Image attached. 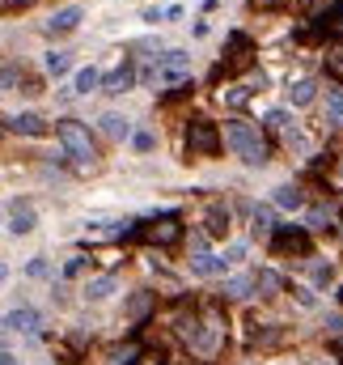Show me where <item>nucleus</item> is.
<instances>
[{
	"label": "nucleus",
	"mask_w": 343,
	"mask_h": 365,
	"mask_svg": "<svg viewBox=\"0 0 343 365\" xmlns=\"http://www.w3.org/2000/svg\"><path fill=\"white\" fill-rule=\"evenodd\" d=\"M132 81H136V68H132V64H123V68H115L110 77H102V90H106V93H127V90H132Z\"/></svg>",
	"instance_id": "4468645a"
},
{
	"label": "nucleus",
	"mask_w": 343,
	"mask_h": 365,
	"mask_svg": "<svg viewBox=\"0 0 343 365\" xmlns=\"http://www.w3.org/2000/svg\"><path fill=\"white\" fill-rule=\"evenodd\" d=\"M229 302H242V297H250L255 293V276H246V272H238V276H225V289H221Z\"/></svg>",
	"instance_id": "ddd939ff"
},
{
	"label": "nucleus",
	"mask_w": 343,
	"mask_h": 365,
	"mask_svg": "<svg viewBox=\"0 0 343 365\" xmlns=\"http://www.w3.org/2000/svg\"><path fill=\"white\" fill-rule=\"evenodd\" d=\"M339 230H343V225H339Z\"/></svg>",
	"instance_id": "a18cd8bd"
},
{
	"label": "nucleus",
	"mask_w": 343,
	"mask_h": 365,
	"mask_svg": "<svg viewBox=\"0 0 343 365\" xmlns=\"http://www.w3.org/2000/svg\"><path fill=\"white\" fill-rule=\"evenodd\" d=\"M263 128H267V132H284V128H288V110H267Z\"/></svg>",
	"instance_id": "c85d7f7f"
},
{
	"label": "nucleus",
	"mask_w": 343,
	"mask_h": 365,
	"mask_svg": "<svg viewBox=\"0 0 343 365\" xmlns=\"http://www.w3.org/2000/svg\"><path fill=\"white\" fill-rule=\"evenodd\" d=\"M275 251H292V255H310V234L297 225H275Z\"/></svg>",
	"instance_id": "0eeeda50"
},
{
	"label": "nucleus",
	"mask_w": 343,
	"mask_h": 365,
	"mask_svg": "<svg viewBox=\"0 0 343 365\" xmlns=\"http://www.w3.org/2000/svg\"><path fill=\"white\" fill-rule=\"evenodd\" d=\"M322 365H335V361H322Z\"/></svg>",
	"instance_id": "37998d69"
},
{
	"label": "nucleus",
	"mask_w": 343,
	"mask_h": 365,
	"mask_svg": "<svg viewBox=\"0 0 343 365\" xmlns=\"http://www.w3.org/2000/svg\"><path fill=\"white\" fill-rule=\"evenodd\" d=\"M68 68H73V56H68V51H51V56H47V73H51V77H64Z\"/></svg>",
	"instance_id": "a878e982"
},
{
	"label": "nucleus",
	"mask_w": 343,
	"mask_h": 365,
	"mask_svg": "<svg viewBox=\"0 0 343 365\" xmlns=\"http://www.w3.org/2000/svg\"><path fill=\"white\" fill-rule=\"evenodd\" d=\"M17 81H21V73H13V68H9V73H0V86H17Z\"/></svg>",
	"instance_id": "4c0bfd02"
},
{
	"label": "nucleus",
	"mask_w": 343,
	"mask_h": 365,
	"mask_svg": "<svg viewBox=\"0 0 343 365\" xmlns=\"http://www.w3.org/2000/svg\"><path fill=\"white\" fill-rule=\"evenodd\" d=\"M221 336H225V323H221V314H216V310L199 314V340H195V353L212 357V353L221 349Z\"/></svg>",
	"instance_id": "39448f33"
},
{
	"label": "nucleus",
	"mask_w": 343,
	"mask_h": 365,
	"mask_svg": "<svg viewBox=\"0 0 343 365\" xmlns=\"http://www.w3.org/2000/svg\"><path fill=\"white\" fill-rule=\"evenodd\" d=\"M335 221H339L335 204H314V208H310V230H331Z\"/></svg>",
	"instance_id": "6ab92c4d"
},
{
	"label": "nucleus",
	"mask_w": 343,
	"mask_h": 365,
	"mask_svg": "<svg viewBox=\"0 0 343 365\" xmlns=\"http://www.w3.org/2000/svg\"><path fill=\"white\" fill-rule=\"evenodd\" d=\"M327 331H331V336H343V314H339V310H335V314H327Z\"/></svg>",
	"instance_id": "c9c22d12"
},
{
	"label": "nucleus",
	"mask_w": 343,
	"mask_h": 365,
	"mask_svg": "<svg viewBox=\"0 0 343 365\" xmlns=\"http://www.w3.org/2000/svg\"><path fill=\"white\" fill-rule=\"evenodd\" d=\"M132 145H136L140 153H153V145H157V136H153V132H136V136H132Z\"/></svg>",
	"instance_id": "7c9ffc66"
},
{
	"label": "nucleus",
	"mask_w": 343,
	"mask_h": 365,
	"mask_svg": "<svg viewBox=\"0 0 343 365\" xmlns=\"http://www.w3.org/2000/svg\"><path fill=\"white\" fill-rule=\"evenodd\" d=\"M255 289H263V293H280V289H284V276H280V272H267V268H263V272L255 276Z\"/></svg>",
	"instance_id": "bb28decb"
},
{
	"label": "nucleus",
	"mask_w": 343,
	"mask_h": 365,
	"mask_svg": "<svg viewBox=\"0 0 343 365\" xmlns=\"http://www.w3.org/2000/svg\"><path fill=\"white\" fill-rule=\"evenodd\" d=\"M115 289H119V280H115V276H93V280L85 284V297H89V302H106Z\"/></svg>",
	"instance_id": "a211bd4d"
},
{
	"label": "nucleus",
	"mask_w": 343,
	"mask_h": 365,
	"mask_svg": "<svg viewBox=\"0 0 343 365\" xmlns=\"http://www.w3.org/2000/svg\"><path fill=\"white\" fill-rule=\"evenodd\" d=\"M288 98H292V106H310V102L318 98V81H297V86L288 90Z\"/></svg>",
	"instance_id": "412c9836"
},
{
	"label": "nucleus",
	"mask_w": 343,
	"mask_h": 365,
	"mask_svg": "<svg viewBox=\"0 0 343 365\" xmlns=\"http://www.w3.org/2000/svg\"><path fill=\"white\" fill-rule=\"evenodd\" d=\"M263 9H275V4H288V0H258Z\"/></svg>",
	"instance_id": "a19ab883"
},
{
	"label": "nucleus",
	"mask_w": 343,
	"mask_h": 365,
	"mask_svg": "<svg viewBox=\"0 0 343 365\" xmlns=\"http://www.w3.org/2000/svg\"><path fill=\"white\" fill-rule=\"evenodd\" d=\"M0 365H17V357L13 353H0Z\"/></svg>",
	"instance_id": "ea45409f"
},
{
	"label": "nucleus",
	"mask_w": 343,
	"mask_h": 365,
	"mask_svg": "<svg viewBox=\"0 0 343 365\" xmlns=\"http://www.w3.org/2000/svg\"><path fill=\"white\" fill-rule=\"evenodd\" d=\"M221 145H229L246 166H263V162H267V140H263V132H258L255 123H246V119H233V123L225 128Z\"/></svg>",
	"instance_id": "f257e3e1"
},
{
	"label": "nucleus",
	"mask_w": 343,
	"mask_h": 365,
	"mask_svg": "<svg viewBox=\"0 0 343 365\" xmlns=\"http://www.w3.org/2000/svg\"><path fill=\"white\" fill-rule=\"evenodd\" d=\"M186 153H191V158H216V153H221V132H216V123L191 119V123H186Z\"/></svg>",
	"instance_id": "7ed1b4c3"
},
{
	"label": "nucleus",
	"mask_w": 343,
	"mask_h": 365,
	"mask_svg": "<svg viewBox=\"0 0 343 365\" xmlns=\"http://www.w3.org/2000/svg\"><path fill=\"white\" fill-rule=\"evenodd\" d=\"M191 64V56L186 51H178V47H170V51H162L157 56V68H186Z\"/></svg>",
	"instance_id": "393cba45"
},
{
	"label": "nucleus",
	"mask_w": 343,
	"mask_h": 365,
	"mask_svg": "<svg viewBox=\"0 0 343 365\" xmlns=\"http://www.w3.org/2000/svg\"><path fill=\"white\" fill-rule=\"evenodd\" d=\"M97 86H102V73H97V68H81V73H77V86H73V93H93Z\"/></svg>",
	"instance_id": "5701e85b"
},
{
	"label": "nucleus",
	"mask_w": 343,
	"mask_h": 365,
	"mask_svg": "<svg viewBox=\"0 0 343 365\" xmlns=\"http://www.w3.org/2000/svg\"><path fill=\"white\" fill-rule=\"evenodd\" d=\"M327 68L335 73V81H343V51H331L327 56Z\"/></svg>",
	"instance_id": "473e14b6"
},
{
	"label": "nucleus",
	"mask_w": 343,
	"mask_h": 365,
	"mask_svg": "<svg viewBox=\"0 0 343 365\" xmlns=\"http://www.w3.org/2000/svg\"><path fill=\"white\" fill-rule=\"evenodd\" d=\"M225 259H216V255H208V251H199L195 259H191V272L195 276H225Z\"/></svg>",
	"instance_id": "2eb2a0df"
},
{
	"label": "nucleus",
	"mask_w": 343,
	"mask_h": 365,
	"mask_svg": "<svg viewBox=\"0 0 343 365\" xmlns=\"http://www.w3.org/2000/svg\"><path fill=\"white\" fill-rule=\"evenodd\" d=\"M97 128H102V132H106V136H110V140H123V136H127V132H132V123H127V119H123V115H115V110H106V115H102V119H97Z\"/></svg>",
	"instance_id": "dca6fc26"
},
{
	"label": "nucleus",
	"mask_w": 343,
	"mask_h": 365,
	"mask_svg": "<svg viewBox=\"0 0 343 365\" xmlns=\"http://www.w3.org/2000/svg\"><path fill=\"white\" fill-rule=\"evenodd\" d=\"M127 365H166V357H162L157 349H149V353H136V357H132Z\"/></svg>",
	"instance_id": "c756f323"
},
{
	"label": "nucleus",
	"mask_w": 343,
	"mask_h": 365,
	"mask_svg": "<svg viewBox=\"0 0 343 365\" xmlns=\"http://www.w3.org/2000/svg\"><path fill=\"white\" fill-rule=\"evenodd\" d=\"M339 302H343V289H339Z\"/></svg>",
	"instance_id": "c03bdc74"
},
{
	"label": "nucleus",
	"mask_w": 343,
	"mask_h": 365,
	"mask_svg": "<svg viewBox=\"0 0 343 365\" xmlns=\"http://www.w3.org/2000/svg\"><path fill=\"white\" fill-rule=\"evenodd\" d=\"M255 230H258V234H267V230H275V212H271L267 204H258V208H255Z\"/></svg>",
	"instance_id": "cd10ccee"
},
{
	"label": "nucleus",
	"mask_w": 343,
	"mask_h": 365,
	"mask_svg": "<svg viewBox=\"0 0 343 365\" xmlns=\"http://www.w3.org/2000/svg\"><path fill=\"white\" fill-rule=\"evenodd\" d=\"M56 136H60V145H64V153L77 162V166H97V145H93V136H89L85 123H77V119H60L56 123Z\"/></svg>",
	"instance_id": "f03ea898"
},
{
	"label": "nucleus",
	"mask_w": 343,
	"mask_h": 365,
	"mask_svg": "<svg viewBox=\"0 0 343 365\" xmlns=\"http://www.w3.org/2000/svg\"><path fill=\"white\" fill-rule=\"evenodd\" d=\"M4 280H9V264H0V289H4Z\"/></svg>",
	"instance_id": "79ce46f5"
},
{
	"label": "nucleus",
	"mask_w": 343,
	"mask_h": 365,
	"mask_svg": "<svg viewBox=\"0 0 343 365\" xmlns=\"http://www.w3.org/2000/svg\"><path fill=\"white\" fill-rule=\"evenodd\" d=\"M34 221H38V217H34V208H30V204H21V200H17V204L9 208V230H13V234H30V230H34Z\"/></svg>",
	"instance_id": "9b49d317"
},
{
	"label": "nucleus",
	"mask_w": 343,
	"mask_h": 365,
	"mask_svg": "<svg viewBox=\"0 0 343 365\" xmlns=\"http://www.w3.org/2000/svg\"><path fill=\"white\" fill-rule=\"evenodd\" d=\"M85 272V255H73L68 264H64V276H81Z\"/></svg>",
	"instance_id": "72a5a7b5"
},
{
	"label": "nucleus",
	"mask_w": 343,
	"mask_h": 365,
	"mask_svg": "<svg viewBox=\"0 0 343 365\" xmlns=\"http://www.w3.org/2000/svg\"><path fill=\"white\" fill-rule=\"evenodd\" d=\"M174 327H178V336L195 349V340H199V314H195V310H191V314H178V319H174Z\"/></svg>",
	"instance_id": "aec40b11"
},
{
	"label": "nucleus",
	"mask_w": 343,
	"mask_h": 365,
	"mask_svg": "<svg viewBox=\"0 0 343 365\" xmlns=\"http://www.w3.org/2000/svg\"><path fill=\"white\" fill-rule=\"evenodd\" d=\"M153 306H157V293L140 289V293H132V302H127V319H132V323H144V319L153 314Z\"/></svg>",
	"instance_id": "1a4fd4ad"
},
{
	"label": "nucleus",
	"mask_w": 343,
	"mask_h": 365,
	"mask_svg": "<svg viewBox=\"0 0 343 365\" xmlns=\"http://www.w3.org/2000/svg\"><path fill=\"white\" fill-rule=\"evenodd\" d=\"M81 17H85V13H81V4H68V9L51 13V21H47L43 30H47V34H68V30H77V26H81Z\"/></svg>",
	"instance_id": "6e6552de"
},
{
	"label": "nucleus",
	"mask_w": 343,
	"mask_h": 365,
	"mask_svg": "<svg viewBox=\"0 0 343 365\" xmlns=\"http://www.w3.org/2000/svg\"><path fill=\"white\" fill-rule=\"evenodd\" d=\"M30 4H34V0H4V9H9V13H17V9H30Z\"/></svg>",
	"instance_id": "58836bf2"
},
{
	"label": "nucleus",
	"mask_w": 343,
	"mask_h": 365,
	"mask_svg": "<svg viewBox=\"0 0 343 365\" xmlns=\"http://www.w3.org/2000/svg\"><path fill=\"white\" fill-rule=\"evenodd\" d=\"M250 98H255V93L246 90V86H229V90H221V102H225V106H233V110H242Z\"/></svg>",
	"instance_id": "4be33fe9"
},
{
	"label": "nucleus",
	"mask_w": 343,
	"mask_h": 365,
	"mask_svg": "<svg viewBox=\"0 0 343 365\" xmlns=\"http://www.w3.org/2000/svg\"><path fill=\"white\" fill-rule=\"evenodd\" d=\"M280 208H288V212H297L301 204H305V191L301 187H292V182H284V187H275V195H271Z\"/></svg>",
	"instance_id": "f3484780"
},
{
	"label": "nucleus",
	"mask_w": 343,
	"mask_h": 365,
	"mask_svg": "<svg viewBox=\"0 0 343 365\" xmlns=\"http://www.w3.org/2000/svg\"><path fill=\"white\" fill-rule=\"evenodd\" d=\"M314 280L327 284V280H331V264H314Z\"/></svg>",
	"instance_id": "e433bc0d"
},
{
	"label": "nucleus",
	"mask_w": 343,
	"mask_h": 365,
	"mask_svg": "<svg viewBox=\"0 0 343 365\" xmlns=\"http://www.w3.org/2000/svg\"><path fill=\"white\" fill-rule=\"evenodd\" d=\"M136 234H140L144 242H153V247H174V242L182 238V217H174V212H166V217H157V221L140 225Z\"/></svg>",
	"instance_id": "20e7f679"
},
{
	"label": "nucleus",
	"mask_w": 343,
	"mask_h": 365,
	"mask_svg": "<svg viewBox=\"0 0 343 365\" xmlns=\"http://www.w3.org/2000/svg\"><path fill=\"white\" fill-rule=\"evenodd\" d=\"M327 123L343 128V90H331V93H327Z\"/></svg>",
	"instance_id": "b1692460"
},
{
	"label": "nucleus",
	"mask_w": 343,
	"mask_h": 365,
	"mask_svg": "<svg viewBox=\"0 0 343 365\" xmlns=\"http://www.w3.org/2000/svg\"><path fill=\"white\" fill-rule=\"evenodd\" d=\"M9 128H13L17 136H43V132H47L43 115H34V110H26V115H13V119H9Z\"/></svg>",
	"instance_id": "9d476101"
},
{
	"label": "nucleus",
	"mask_w": 343,
	"mask_h": 365,
	"mask_svg": "<svg viewBox=\"0 0 343 365\" xmlns=\"http://www.w3.org/2000/svg\"><path fill=\"white\" fill-rule=\"evenodd\" d=\"M246 259V242H233L229 251H225V264H242Z\"/></svg>",
	"instance_id": "2f4dec72"
},
{
	"label": "nucleus",
	"mask_w": 343,
	"mask_h": 365,
	"mask_svg": "<svg viewBox=\"0 0 343 365\" xmlns=\"http://www.w3.org/2000/svg\"><path fill=\"white\" fill-rule=\"evenodd\" d=\"M225 230H229V208L212 204V208L204 212V234H208V238H225Z\"/></svg>",
	"instance_id": "f8f14e48"
},
{
	"label": "nucleus",
	"mask_w": 343,
	"mask_h": 365,
	"mask_svg": "<svg viewBox=\"0 0 343 365\" xmlns=\"http://www.w3.org/2000/svg\"><path fill=\"white\" fill-rule=\"evenodd\" d=\"M26 276L43 280V276H47V259H30V264H26Z\"/></svg>",
	"instance_id": "f704fd0d"
},
{
	"label": "nucleus",
	"mask_w": 343,
	"mask_h": 365,
	"mask_svg": "<svg viewBox=\"0 0 343 365\" xmlns=\"http://www.w3.org/2000/svg\"><path fill=\"white\" fill-rule=\"evenodd\" d=\"M0 327L21 331V336H34V331L43 327V314H38V310H30V306H17V310H9V314L0 319Z\"/></svg>",
	"instance_id": "423d86ee"
}]
</instances>
